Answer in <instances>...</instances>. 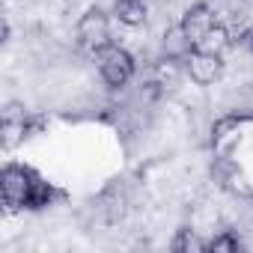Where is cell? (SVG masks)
Wrapping results in <instances>:
<instances>
[{
    "label": "cell",
    "instance_id": "8",
    "mask_svg": "<svg viewBox=\"0 0 253 253\" xmlns=\"http://www.w3.org/2000/svg\"><path fill=\"white\" fill-rule=\"evenodd\" d=\"M164 51H167V57H188L191 51H194V42L185 36V30L176 24L173 30H167V36H164Z\"/></svg>",
    "mask_w": 253,
    "mask_h": 253
},
{
    "label": "cell",
    "instance_id": "5",
    "mask_svg": "<svg viewBox=\"0 0 253 253\" xmlns=\"http://www.w3.org/2000/svg\"><path fill=\"white\" fill-rule=\"evenodd\" d=\"M214 24H217V18H214V9H211L209 3H194V6H188L185 15H182V21H179V27H182L185 36L194 42V48H197V42H200Z\"/></svg>",
    "mask_w": 253,
    "mask_h": 253
},
{
    "label": "cell",
    "instance_id": "4",
    "mask_svg": "<svg viewBox=\"0 0 253 253\" xmlns=\"http://www.w3.org/2000/svg\"><path fill=\"white\" fill-rule=\"evenodd\" d=\"M33 188H36V182H30V176L21 167H6L3 170V203L9 209L33 203Z\"/></svg>",
    "mask_w": 253,
    "mask_h": 253
},
{
    "label": "cell",
    "instance_id": "12",
    "mask_svg": "<svg viewBox=\"0 0 253 253\" xmlns=\"http://www.w3.org/2000/svg\"><path fill=\"white\" fill-rule=\"evenodd\" d=\"M247 45H250V51H253V30L247 33Z\"/></svg>",
    "mask_w": 253,
    "mask_h": 253
},
{
    "label": "cell",
    "instance_id": "10",
    "mask_svg": "<svg viewBox=\"0 0 253 253\" xmlns=\"http://www.w3.org/2000/svg\"><path fill=\"white\" fill-rule=\"evenodd\" d=\"M24 134H27L24 119H3V146H6V149L18 146V143L24 140Z\"/></svg>",
    "mask_w": 253,
    "mask_h": 253
},
{
    "label": "cell",
    "instance_id": "1",
    "mask_svg": "<svg viewBox=\"0 0 253 253\" xmlns=\"http://www.w3.org/2000/svg\"><path fill=\"white\" fill-rule=\"evenodd\" d=\"M95 63H98V75L104 78L107 86H125L134 75V60L131 54L119 48V45H104L101 51H95Z\"/></svg>",
    "mask_w": 253,
    "mask_h": 253
},
{
    "label": "cell",
    "instance_id": "11",
    "mask_svg": "<svg viewBox=\"0 0 253 253\" xmlns=\"http://www.w3.org/2000/svg\"><path fill=\"white\" fill-rule=\"evenodd\" d=\"M238 247H241V241H238L235 235H229V232L214 235V238L209 241V250H214V253H232V250H238Z\"/></svg>",
    "mask_w": 253,
    "mask_h": 253
},
{
    "label": "cell",
    "instance_id": "3",
    "mask_svg": "<svg viewBox=\"0 0 253 253\" xmlns=\"http://www.w3.org/2000/svg\"><path fill=\"white\" fill-rule=\"evenodd\" d=\"M182 63H185V72L191 75V81L200 84V86L214 84V81L220 78V72H223L220 54H209V51H200V48H194Z\"/></svg>",
    "mask_w": 253,
    "mask_h": 253
},
{
    "label": "cell",
    "instance_id": "9",
    "mask_svg": "<svg viewBox=\"0 0 253 253\" xmlns=\"http://www.w3.org/2000/svg\"><path fill=\"white\" fill-rule=\"evenodd\" d=\"M173 250H179V253H203V250H209V241H203L194 229H179V235L173 238Z\"/></svg>",
    "mask_w": 253,
    "mask_h": 253
},
{
    "label": "cell",
    "instance_id": "7",
    "mask_svg": "<svg viewBox=\"0 0 253 253\" xmlns=\"http://www.w3.org/2000/svg\"><path fill=\"white\" fill-rule=\"evenodd\" d=\"M229 42H232V39H229V30H226L223 24H214V27L197 42V48H200V51H209V54H223V51L229 48Z\"/></svg>",
    "mask_w": 253,
    "mask_h": 253
},
{
    "label": "cell",
    "instance_id": "6",
    "mask_svg": "<svg viewBox=\"0 0 253 253\" xmlns=\"http://www.w3.org/2000/svg\"><path fill=\"white\" fill-rule=\"evenodd\" d=\"M116 18H119V24H125V27H140L143 21H146V3L143 0H116Z\"/></svg>",
    "mask_w": 253,
    "mask_h": 253
},
{
    "label": "cell",
    "instance_id": "2",
    "mask_svg": "<svg viewBox=\"0 0 253 253\" xmlns=\"http://www.w3.org/2000/svg\"><path fill=\"white\" fill-rule=\"evenodd\" d=\"M75 33H78V42L86 48V51H101L104 45H110V18L101 12V9H86L81 18H78V27H75Z\"/></svg>",
    "mask_w": 253,
    "mask_h": 253
}]
</instances>
